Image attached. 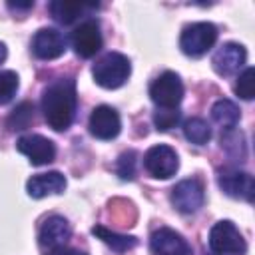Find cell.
<instances>
[{"label":"cell","mask_w":255,"mask_h":255,"mask_svg":"<svg viewBox=\"0 0 255 255\" xmlns=\"http://www.w3.org/2000/svg\"><path fill=\"white\" fill-rule=\"evenodd\" d=\"M76 84L72 78H60L52 82L42 94V112L48 126L56 131L70 128L76 116Z\"/></svg>","instance_id":"cell-1"},{"label":"cell","mask_w":255,"mask_h":255,"mask_svg":"<svg viewBox=\"0 0 255 255\" xmlns=\"http://www.w3.org/2000/svg\"><path fill=\"white\" fill-rule=\"evenodd\" d=\"M129 74H131V64L120 52H110V54L102 56L92 68V76H94L96 84L106 90H116V88L124 86L128 82Z\"/></svg>","instance_id":"cell-2"},{"label":"cell","mask_w":255,"mask_h":255,"mask_svg":"<svg viewBox=\"0 0 255 255\" xmlns=\"http://www.w3.org/2000/svg\"><path fill=\"white\" fill-rule=\"evenodd\" d=\"M217 42V28L211 22H193L183 28L179 38V48L183 54L191 58H199L207 54Z\"/></svg>","instance_id":"cell-3"},{"label":"cell","mask_w":255,"mask_h":255,"mask_svg":"<svg viewBox=\"0 0 255 255\" xmlns=\"http://www.w3.org/2000/svg\"><path fill=\"white\" fill-rule=\"evenodd\" d=\"M209 247L215 255H245L247 243L231 221H217L209 231Z\"/></svg>","instance_id":"cell-4"},{"label":"cell","mask_w":255,"mask_h":255,"mask_svg":"<svg viewBox=\"0 0 255 255\" xmlns=\"http://www.w3.org/2000/svg\"><path fill=\"white\" fill-rule=\"evenodd\" d=\"M149 96L157 108L173 110L179 106V102L183 98V84L175 72H163L151 82Z\"/></svg>","instance_id":"cell-5"},{"label":"cell","mask_w":255,"mask_h":255,"mask_svg":"<svg viewBox=\"0 0 255 255\" xmlns=\"http://www.w3.org/2000/svg\"><path fill=\"white\" fill-rule=\"evenodd\" d=\"M143 167L147 169L149 175L157 177V179H167L171 175H175L177 167H179V157L175 153L173 147L169 145H151L145 155H143Z\"/></svg>","instance_id":"cell-6"},{"label":"cell","mask_w":255,"mask_h":255,"mask_svg":"<svg viewBox=\"0 0 255 255\" xmlns=\"http://www.w3.org/2000/svg\"><path fill=\"white\" fill-rule=\"evenodd\" d=\"M205 193H203V183L195 177L179 181L171 189V203L177 211L181 213H195L203 205Z\"/></svg>","instance_id":"cell-7"},{"label":"cell","mask_w":255,"mask_h":255,"mask_svg":"<svg viewBox=\"0 0 255 255\" xmlns=\"http://www.w3.org/2000/svg\"><path fill=\"white\" fill-rule=\"evenodd\" d=\"M70 40H72V48L82 58L96 56L102 50V44H104L100 24L96 20H84L80 26H76Z\"/></svg>","instance_id":"cell-8"},{"label":"cell","mask_w":255,"mask_h":255,"mask_svg":"<svg viewBox=\"0 0 255 255\" xmlns=\"http://www.w3.org/2000/svg\"><path fill=\"white\" fill-rule=\"evenodd\" d=\"M20 153H24L32 165H46L56 157V145L52 139L40 133H26L16 141Z\"/></svg>","instance_id":"cell-9"},{"label":"cell","mask_w":255,"mask_h":255,"mask_svg":"<svg viewBox=\"0 0 255 255\" xmlns=\"http://www.w3.org/2000/svg\"><path fill=\"white\" fill-rule=\"evenodd\" d=\"M149 247L153 255H193V249L187 239L169 227L155 229L151 233Z\"/></svg>","instance_id":"cell-10"},{"label":"cell","mask_w":255,"mask_h":255,"mask_svg":"<svg viewBox=\"0 0 255 255\" xmlns=\"http://www.w3.org/2000/svg\"><path fill=\"white\" fill-rule=\"evenodd\" d=\"M217 181H219V187H221L229 197L245 199V201H253L255 183H253L251 173L241 171V169L227 167V169H221V171H219Z\"/></svg>","instance_id":"cell-11"},{"label":"cell","mask_w":255,"mask_h":255,"mask_svg":"<svg viewBox=\"0 0 255 255\" xmlns=\"http://www.w3.org/2000/svg\"><path fill=\"white\" fill-rule=\"evenodd\" d=\"M88 128L98 139H114L122 129V120L112 106H98L90 114Z\"/></svg>","instance_id":"cell-12"},{"label":"cell","mask_w":255,"mask_h":255,"mask_svg":"<svg viewBox=\"0 0 255 255\" xmlns=\"http://www.w3.org/2000/svg\"><path fill=\"white\" fill-rule=\"evenodd\" d=\"M66 50V38L56 28H40L32 38V52L40 60L60 58Z\"/></svg>","instance_id":"cell-13"},{"label":"cell","mask_w":255,"mask_h":255,"mask_svg":"<svg viewBox=\"0 0 255 255\" xmlns=\"http://www.w3.org/2000/svg\"><path fill=\"white\" fill-rule=\"evenodd\" d=\"M247 60V52L241 44H235V42H227L223 44L215 56H213V68L217 74L221 76H229L233 72H237Z\"/></svg>","instance_id":"cell-14"},{"label":"cell","mask_w":255,"mask_h":255,"mask_svg":"<svg viewBox=\"0 0 255 255\" xmlns=\"http://www.w3.org/2000/svg\"><path fill=\"white\" fill-rule=\"evenodd\" d=\"M66 189V177L60 171H48L32 175L26 183V191L34 199H42L46 195H56Z\"/></svg>","instance_id":"cell-15"},{"label":"cell","mask_w":255,"mask_h":255,"mask_svg":"<svg viewBox=\"0 0 255 255\" xmlns=\"http://www.w3.org/2000/svg\"><path fill=\"white\" fill-rule=\"evenodd\" d=\"M72 235V229H70V223L62 217V215H50L42 227H40V233H38V239H40V245L44 247H60L64 245Z\"/></svg>","instance_id":"cell-16"},{"label":"cell","mask_w":255,"mask_h":255,"mask_svg":"<svg viewBox=\"0 0 255 255\" xmlns=\"http://www.w3.org/2000/svg\"><path fill=\"white\" fill-rule=\"evenodd\" d=\"M211 118H213V122L217 126H221V129L231 131L237 126L241 114H239V108L235 106V102L223 98V100H217L211 106Z\"/></svg>","instance_id":"cell-17"},{"label":"cell","mask_w":255,"mask_h":255,"mask_svg":"<svg viewBox=\"0 0 255 255\" xmlns=\"http://www.w3.org/2000/svg\"><path fill=\"white\" fill-rule=\"evenodd\" d=\"M92 233H94L98 239H102L108 247H112L116 253H126V251H129V249H133V247L137 245V239H135V237L110 231V229L104 227V225H96V227L92 229Z\"/></svg>","instance_id":"cell-18"},{"label":"cell","mask_w":255,"mask_h":255,"mask_svg":"<svg viewBox=\"0 0 255 255\" xmlns=\"http://www.w3.org/2000/svg\"><path fill=\"white\" fill-rule=\"evenodd\" d=\"M88 8L90 6L88 4H82V2H62V0L50 2V14L60 24H72V22H76Z\"/></svg>","instance_id":"cell-19"},{"label":"cell","mask_w":255,"mask_h":255,"mask_svg":"<svg viewBox=\"0 0 255 255\" xmlns=\"http://www.w3.org/2000/svg\"><path fill=\"white\" fill-rule=\"evenodd\" d=\"M183 133L185 137L195 143V145H205L209 139H211V128L205 120L201 118H189L185 124H183Z\"/></svg>","instance_id":"cell-20"},{"label":"cell","mask_w":255,"mask_h":255,"mask_svg":"<svg viewBox=\"0 0 255 255\" xmlns=\"http://www.w3.org/2000/svg\"><path fill=\"white\" fill-rule=\"evenodd\" d=\"M32 120H34V106L28 104V102H24L16 110H12V114L8 116L6 126L10 129H26Z\"/></svg>","instance_id":"cell-21"},{"label":"cell","mask_w":255,"mask_h":255,"mask_svg":"<svg viewBox=\"0 0 255 255\" xmlns=\"http://www.w3.org/2000/svg\"><path fill=\"white\" fill-rule=\"evenodd\" d=\"M18 92V76L12 70L0 72V104H8Z\"/></svg>","instance_id":"cell-22"},{"label":"cell","mask_w":255,"mask_h":255,"mask_svg":"<svg viewBox=\"0 0 255 255\" xmlns=\"http://www.w3.org/2000/svg\"><path fill=\"white\" fill-rule=\"evenodd\" d=\"M235 94L243 100H253L255 94V70L253 68H245L235 84Z\"/></svg>","instance_id":"cell-23"},{"label":"cell","mask_w":255,"mask_h":255,"mask_svg":"<svg viewBox=\"0 0 255 255\" xmlns=\"http://www.w3.org/2000/svg\"><path fill=\"white\" fill-rule=\"evenodd\" d=\"M177 122H179V112H177V108H173V110L157 108V112L153 114V124H155V128L161 129V131L175 128Z\"/></svg>","instance_id":"cell-24"},{"label":"cell","mask_w":255,"mask_h":255,"mask_svg":"<svg viewBox=\"0 0 255 255\" xmlns=\"http://www.w3.org/2000/svg\"><path fill=\"white\" fill-rule=\"evenodd\" d=\"M116 171L122 179H133L135 173V151H126L120 155L116 163Z\"/></svg>","instance_id":"cell-25"},{"label":"cell","mask_w":255,"mask_h":255,"mask_svg":"<svg viewBox=\"0 0 255 255\" xmlns=\"http://www.w3.org/2000/svg\"><path fill=\"white\" fill-rule=\"evenodd\" d=\"M48 255H86V253H84V251H80V249H74V247L60 245V247H54Z\"/></svg>","instance_id":"cell-26"},{"label":"cell","mask_w":255,"mask_h":255,"mask_svg":"<svg viewBox=\"0 0 255 255\" xmlns=\"http://www.w3.org/2000/svg\"><path fill=\"white\" fill-rule=\"evenodd\" d=\"M8 6H10V8H32L34 2H26V4H18V2H16V4H8Z\"/></svg>","instance_id":"cell-27"},{"label":"cell","mask_w":255,"mask_h":255,"mask_svg":"<svg viewBox=\"0 0 255 255\" xmlns=\"http://www.w3.org/2000/svg\"><path fill=\"white\" fill-rule=\"evenodd\" d=\"M4 60H6V46L0 42V64H2Z\"/></svg>","instance_id":"cell-28"}]
</instances>
